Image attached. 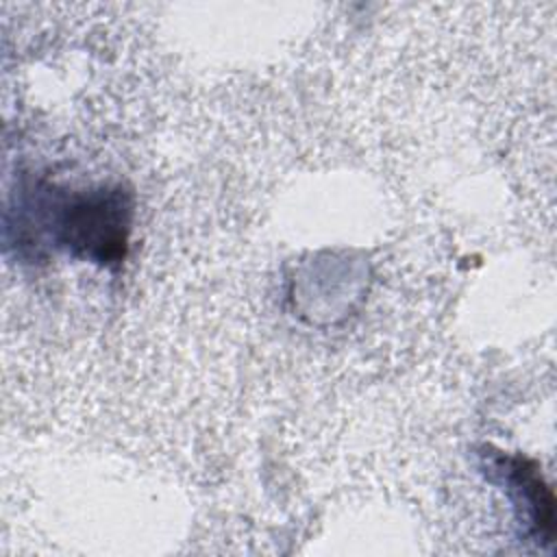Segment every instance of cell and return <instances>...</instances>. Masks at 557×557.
Wrapping results in <instances>:
<instances>
[{"label":"cell","instance_id":"1","mask_svg":"<svg viewBox=\"0 0 557 557\" xmlns=\"http://www.w3.org/2000/svg\"><path fill=\"white\" fill-rule=\"evenodd\" d=\"M61 244L100 265L122 261L131 231V198L120 189L76 196L59 220Z\"/></svg>","mask_w":557,"mask_h":557},{"label":"cell","instance_id":"2","mask_svg":"<svg viewBox=\"0 0 557 557\" xmlns=\"http://www.w3.org/2000/svg\"><path fill=\"white\" fill-rule=\"evenodd\" d=\"M507 472L513 485L524 496V503L531 509L537 533L550 540L553 537V494L542 481V474L531 461L520 457H513L507 461Z\"/></svg>","mask_w":557,"mask_h":557}]
</instances>
